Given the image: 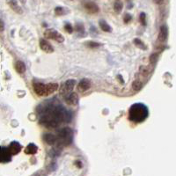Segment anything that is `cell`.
I'll use <instances>...</instances> for the list:
<instances>
[{
  "label": "cell",
  "instance_id": "52a82bcc",
  "mask_svg": "<svg viewBox=\"0 0 176 176\" xmlns=\"http://www.w3.org/2000/svg\"><path fill=\"white\" fill-rule=\"evenodd\" d=\"M84 8L89 13H97L100 11V8L97 5V4H95L94 2L92 1H85L84 2Z\"/></svg>",
  "mask_w": 176,
  "mask_h": 176
},
{
  "label": "cell",
  "instance_id": "2e32d148",
  "mask_svg": "<svg viewBox=\"0 0 176 176\" xmlns=\"http://www.w3.org/2000/svg\"><path fill=\"white\" fill-rule=\"evenodd\" d=\"M42 138L46 142L47 145H54L56 144V137L53 134H51V133L44 134Z\"/></svg>",
  "mask_w": 176,
  "mask_h": 176
},
{
  "label": "cell",
  "instance_id": "7402d4cb",
  "mask_svg": "<svg viewBox=\"0 0 176 176\" xmlns=\"http://www.w3.org/2000/svg\"><path fill=\"white\" fill-rule=\"evenodd\" d=\"M142 87H143V83L141 82V81H139V80H135L133 83H132V88H133V90H135V91H140L141 89H142Z\"/></svg>",
  "mask_w": 176,
  "mask_h": 176
},
{
  "label": "cell",
  "instance_id": "e0dca14e",
  "mask_svg": "<svg viewBox=\"0 0 176 176\" xmlns=\"http://www.w3.org/2000/svg\"><path fill=\"white\" fill-rule=\"evenodd\" d=\"M99 26H100V29L104 32H107V33H111L112 32V27L107 23L106 20H100L99 21Z\"/></svg>",
  "mask_w": 176,
  "mask_h": 176
},
{
  "label": "cell",
  "instance_id": "5bb4252c",
  "mask_svg": "<svg viewBox=\"0 0 176 176\" xmlns=\"http://www.w3.org/2000/svg\"><path fill=\"white\" fill-rule=\"evenodd\" d=\"M59 84L57 83H49V84H45V95L48 96L49 94H52L56 91H57Z\"/></svg>",
  "mask_w": 176,
  "mask_h": 176
},
{
  "label": "cell",
  "instance_id": "30bf717a",
  "mask_svg": "<svg viewBox=\"0 0 176 176\" xmlns=\"http://www.w3.org/2000/svg\"><path fill=\"white\" fill-rule=\"evenodd\" d=\"M33 88L34 92L39 96H46L45 95V84L40 83V82H34L33 84Z\"/></svg>",
  "mask_w": 176,
  "mask_h": 176
},
{
  "label": "cell",
  "instance_id": "d6986e66",
  "mask_svg": "<svg viewBox=\"0 0 176 176\" xmlns=\"http://www.w3.org/2000/svg\"><path fill=\"white\" fill-rule=\"evenodd\" d=\"M14 67H15L16 71H17L18 73H20V74H22V73H24V72L26 71V69H27V68H26L25 63H24L22 61L16 62Z\"/></svg>",
  "mask_w": 176,
  "mask_h": 176
},
{
  "label": "cell",
  "instance_id": "3957f363",
  "mask_svg": "<svg viewBox=\"0 0 176 176\" xmlns=\"http://www.w3.org/2000/svg\"><path fill=\"white\" fill-rule=\"evenodd\" d=\"M73 138V131L69 127L63 128L62 130L58 131L57 137H56V142L57 146L59 148L68 146L71 144Z\"/></svg>",
  "mask_w": 176,
  "mask_h": 176
},
{
  "label": "cell",
  "instance_id": "83f0119b",
  "mask_svg": "<svg viewBox=\"0 0 176 176\" xmlns=\"http://www.w3.org/2000/svg\"><path fill=\"white\" fill-rule=\"evenodd\" d=\"M132 20V16L129 14V13H126L125 15H124V18H123V21L125 22V23H129L130 20Z\"/></svg>",
  "mask_w": 176,
  "mask_h": 176
},
{
  "label": "cell",
  "instance_id": "f1b7e54d",
  "mask_svg": "<svg viewBox=\"0 0 176 176\" xmlns=\"http://www.w3.org/2000/svg\"><path fill=\"white\" fill-rule=\"evenodd\" d=\"M76 31L77 32H83L84 33V26L82 24H76Z\"/></svg>",
  "mask_w": 176,
  "mask_h": 176
},
{
  "label": "cell",
  "instance_id": "ac0fdd59",
  "mask_svg": "<svg viewBox=\"0 0 176 176\" xmlns=\"http://www.w3.org/2000/svg\"><path fill=\"white\" fill-rule=\"evenodd\" d=\"M37 151H38V147L35 145L34 144H29L25 149V153L26 154L34 155V154H35V153H37Z\"/></svg>",
  "mask_w": 176,
  "mask_h": 176
},
{
  "label": "cell",
  "instance_id": "ffe728a7",
  "mask_svg": "<svg viewBox=\"0 0 176 176\" xmlns=\"http://www.w3.org/2000/svg\"><path fill=\"white\" fill-rule=\"evenodd\" d=\"M68 13H69V10L67 8L62 7V6H57V7L55 8V13L56 16L65 15Z\"/></svg>",
  "mask_w": 176,
  "mask_h": 176
},
{
  "label": "cell",
  "instance_id": "7c38bea8",
  "mask_svg": "<svg viewBox=\"0 0 176 176\" xmlns=\"http://www.w3.org/2000/svg\"><path fill=\"white\" fill-rule=\"evenodd\" d=\"M168 36V27L166 25H162L160 27V30L159 33V36H158V40L160 42H164Z\"/></svg>",
  "mask_w": 176,
  "mask_h": 176
},
{
  "label": "cell",
  "instance_id": "1f68e13d",
  "mask_svg": "<svg viewBox=\"0 0 176 176\" xmlns=\"http://www.w3.org/2000/svg\"><path fill=\"white\" fill-rule=\"evenodd\" d=\"M75 164H76L77 167H79V168H82V167H83V165H82L81 161H76V162H75Z\"/></svg>",
  "mask_w": 176,
  "mask_h": 176
},
{
  "label": "cell",
  "instance_id": "d4e9b609",
  "mask_svg": "<svg viewBox=\"0 0 176 176\" xmlns=\"http://www.w3.org/2000/svg\"><path fill=\"white\" fill-rule=\"evenodd\" d=\"M139 20L140 23L143 26H146V14L145 13H141L140 16H139Z\"/></svg>",
  "mask_w": 176,
  "mask_h": 176
},
{
  "label": "cell",
  "instance_id": "e575fe53",
  "mask_svg": "<svg viewBox=\"0 0 176 176\" xmlns=\"http://www.w3.org/2000/svg\"><path fill=\"white\" fill-rule=\"evenodd\" d=\"M71 1H73V0H71Z\"/></svg>",
  "mask_w": 176,
  "mask_h": 176
},
{
  "label": "cell",
  "instance_id": "9c48e42d",
  "mask_svg": "<svg viewBox=\"0 0 176 176\" xmlns=\"http://www.w3.org/2000/svg\"><path fill=\"white\" fill-rule=\"evenodd\" d=\"M21 149H22V146L17 141H13L10 144V145L8 146V150H9V152L11 153L12 155H16V154L20 153Z\"/></svg>",
  "mask_w": 176,
  "mask_h": 176
},
{
  "label": "cell",
  "instance_id": "603a6c76",
  "mask_svg": "<svg viewBox=\"0 0 176 176\" xmlns=\"http://www.w3.org/2000/svg\"><path fill=\"white\" fill-rule=\"evenodd\" d=\"M133 42L135 44V46H137L138 48H141V49H146V46L145 45V43L140 40V39L136 38L133 40Z\"/></svg>",
  "mask_w": 176,
  "mask_h": 176
},
{
  "label": "cell",
  "instance_id": "7a4b0ae2",
  "mask_svg": "<svg viewBox=\"0 0 176 176\" xmlns=\"http://www.w3.org/2000/svg\"><path fill=\"white\" fill-rule=\"evenodd\" d=\"M149 116V110L143 103H135L129 110V120L133 123H139L145 122Z\"/></svg>",
  "mask_w": 176,
  "mask_h": 176
},
{
  "label": "cell",
  "instance_id": "d6a6232c",
  "mask_svg": "<svg viewBox=\"0 0 176 176\" xmlns=\"http://www.w3.org/2000/svg\"><path fill=\"white\" fill-rule=\"evenodd\" d=\"M4 27H5V25H4L2 20H0V31L4 30Z\"/></svg>",
  "mask_w": 176,
  "mask_h": 176
},
{
  "label": "cell",
  "instance_id": "6da1fadb",
  "mask_svg": "<svg viewBox=\"0 0 176 176\" xmlns=\"http://www.w3.org/2000/svg\"><path fill=\"white\" fill-rule=\"evenodd\" d=\"M66 112L61 107H49L45 109L40 118V124L47 128L58 127L66 119Z\"/></svg>",
  "mask_w": 176,
  "mask_h": 176
},
{
  "label": "cell",
  "instance_id": "ba28073f",
  "mask_svg": "<svg viewBox=\"0 0 176 176\" xmlns=\"http://www.w3.org/2000/svg\"><path fill=\"white\" fill-rule=\"evenodd\" d=\"M65 102L70 106H75L78 102V96L77 92H70L65 96Z\"/></svg>",
  "mask_w": 176,
  "mask_h": 176
},
{
  "label": "cell",
  "instance_id": "5b68a950",
  "mask_svg": "<svg viewBox=\"0 0 176 176\" xmlns=\"http://www.w3.org/2000/svg\"><path fill=\"white\" fill-rule=\"evenodd\" d=\"M76 85V80L74 79H68L67 81H65V83H63L62 85L61 89H60V94L62 96L65 97L67 94H69L74 88V86Z\"/></svg>",
  "mask_w": 176,
  "mask_h": 176
},
{
  "label": "cell",
  "instance_id": "836d02e7",
  "mask_svg": "<svg viewBox=\"0 0 176 176\" xmlns=\"http://www.w3.org/2000/svg\"><path fill=\"white\" fill-rule=\"evenodd\" d=\"M20 2H21L22 4H25V3H26V0H20Z\"/></svg>",
  "mask_w": 176,
  "mask_h": 176
},
{
  "label": "cell",
  "instance_id": "4fadbf2b",
  "mask_svg": "<svg viewBox=\"0 0 176 176\" xmlns=\"http://www.w3.org/2000/svg\"><path fill=\"white\" fill-rule=\"evenodd\" d=\"M91 87V81L87 78H83L77 85V89L80 92H85Z\"/></svg>",
  "mask_w": 176,
  "mask_h": 176
},
{
  "label": "cell",
  "instance_id": "44dd1931",
  "mask_svg": "<svg viewBox=\"0 0 176 176\" xmlns=\"http://www.w3.org/2000/svg\"><path fill=\"white\" fill-rule=\"evenodd\" d=\"M123 4L121 2V1H119V0L115 1V4H114V10H115V13H120L122 12V10H123Z\"/></svg>",
  "mask_w": 176,
  "mask_h": 176
},
{
  "label": "cell",
  "instance_id": "4dcf8cb0",
  "mask_svg": "<svg viewBox=\"0 0 176 176\" xmlns=\"http://www.w3.org/2000/svg\"><path fill=\"white\" fill-rule=\"evenodd\" d=\"M165 0H153V3L154 4H157V5H162L164 3Z\"/></svg>",
  "mask_w": 176,
  "mask_h": 176
},
{
  "label": "cell",
  "instance_id": "8992f818",
  "mask_svg": "<svg viewBox=\"0 0 176 176\" xmlns=\"http://www.w3.org/2000/svg\"><path fill=\"white\" fill-rule=\"evenodd\" d=\"M12 154L9 152L8 147L0 146V163L5 164L12 161Z\"/></svg>",
  "mask_w": 176,
  "mask_h": 176
},
{
  "label": "cell",
  "instance_id": "4316f807",
  "mask_svg": "<svg viewBox=\"0 0 176 176\" xmlns=\"http://www.w3.org/2000/svg\"><path fill=\"white\" fill-rule=\"evenodd\" d=\"M158 56H159L158 54H153V55L151 56V57H150V62H151L152 63H155L157 62V60H158Z\"/></svg>",
  "mask_w": 176,
  "mask_h": 176
},
{
  "label": "cell",
  "instance_id": "9a60e30c",
  "mask_svg": "<svg viewBox=\"0 0 176 176\" xmlns=\"http://www.w3.org/2000/svg\"><path fill=\"white\" fill-rule=\"evenodd\" d=\"M7 4L10 5V7L12 8V10L14 11L15 13H19V14H22L23 13L22 8L19 5L18 2L16 0H7Z\"/></svg>",
  "mask_w": 176,
  "mask_h": 176
},
{
  "label": "cell",
  "instance_id": "f546056e",
  "mask_svg": "<svg viewBox=\"0 0 176 176\" xmlns=\"http://www.w3.org/2000/svg\"><path fill=\"white\" fill-rule=\"evenodd\" d=\"M117 79H118V81L120 82V83H122V84H124V80H123V76L122 75H117Z\"/></svg>",
  "mask_w": 176,
  "mask_h": 176
},
{
  "label": "cell",
  "instance_id": "8fae6325",
  "mask_svg": "<svg viewBox=\"0 0 176 176\" xmlns=\"http://www.w3.org/2000/svg\"><path fill=\"white\" fill-rule=\"evenodd\" d=\"M40 48H41V50H43L46 53H53L54 52L53 46L44 39L40 40Z\"/></svg>",
  "mask_w": 176,
  "mask_h": 176
},
{
  "label": "cell",
  "instance_id": "484cf974",
  "mask_svg": "<svg viewBox=\"0 0 176 176\" xmlns=\"http://www.w3.org/2000/svg\"><path fill=\"white\" fill-rule=\"evenodd\" d=\"M64 29H65V31H66L67 33H69V34H71V33L73 32L72 26H71L70 23L65 24V26H64Z\"/></svg>",
  "mask_w": 176,
  "mask_h": 176
},
{
  "label": "cell",
  "instance_id": "277c9868",
  "mask_svg": "<svg viewBox=\"0 0 176 176\" xmlns=\"http://www.w3.org/2000/svg\"><path fill=\"white\" fill-rule=\"evenodd\" d=\"M44 37L47 39L53 40L55 41H57V42H60V43L64 41V37L59 32H57V31L55 30L53 28L46 29V30L44 31Z\"/></svg>",
  "mask_w": 176,
  "mask_h": 176
},
{
  "label": "cell",
  "instance_id": "cb8c5ba5",
  "mask_svg": "<svg viewBox=\"0 0 176 176\" xmlns=\"http://www.w3.org/2000/svg\"><path fill=\"white\" fill-rule=\"evenodd\" d=\"M84 45L90 48H98L100 46V43L99 42H96V41H86L84 42Z\"/></svg>",
  "mask_w": 176,
  "mask_h": 176
}]
</instances>
